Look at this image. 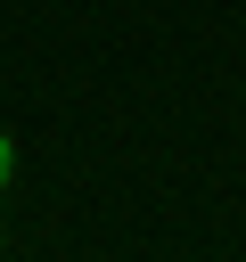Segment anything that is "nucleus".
<instances>
[{"label": "nucleus", "mask_w": 246, "mask_h": 262, "mask_svg": "<svg viewBox=\"0 0 246 262\" xmlns=\"http://www.w3.org/2000/svg\"><path fill=\"white\" fill-rule=\"evenodd\" d=\"M8 172H16V147H8V131H0V188H8Z\"/></svg>", "instance_id": "obj_1"}]
</instances>
